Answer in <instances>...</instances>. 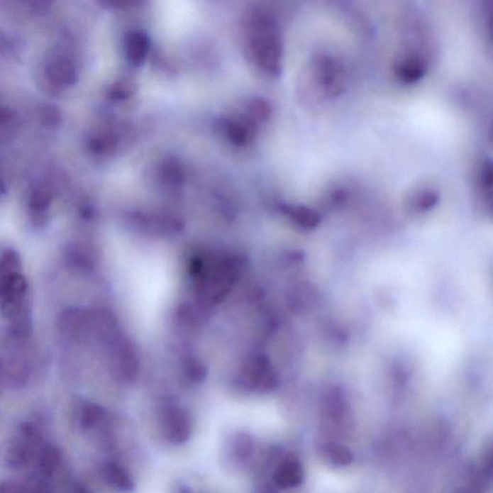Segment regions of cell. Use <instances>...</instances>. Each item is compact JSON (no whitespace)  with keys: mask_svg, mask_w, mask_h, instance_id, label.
Instances as JSON below:
<instances>
[{"mask_svg":"<svg viewBox=\"0 0 493 493\" xmlns=\"http://www.w3.org/2000/svg\"><path fill=\"white\" fill-rule=\"evenodd\" d=\"M250 50L258 66L269 74L282 72V42L279 26L271 16L257 12L250 18Z\"/></svg>","mask_w":493,"mask_h":493,"instance_id":"1","label":"cell"},{"mask_svg":"<svg viewBox=\"0 0 493 493\" xmlns=\"http://www.w3.org/2000/svg\"><path fill=\"white\" fill-rule=\"evenodd\" d=\"M304 98L312 104L338 98L346 89L344 67L333 56L317 55L312 58L304 78Z\"/></svg>","mask_w":493,"mask_h":493,"instance_id":"2","label":"cell"},{"mask_svg":"<svg viewBox=\"0 0 493 493\" xmlns=\"http://www.w3.org/2000/svg\"><path fill=\"white\" fill-rule=\"evenodd\" d=\"M41 441L42 432L39 426L32 421L23 422L18 436L11 438L4 446L2 462L11 470H24L37 456Z\"/></svg>","mask_w":493,"mask_h":493,"instance_id":"3","label":"cell"},{"mask_svg":"<svg viewBox=\"0 0 493 493\" xmlns=\"http://www.w3.org/2000/svg\"><path fill=\"white\" fill-rule=\"evenodd\" d=\"M162 429L170 443L182 444L192 435V422L187 412L182 409H171L164 414Z\"/></svg>","mask_w":493,"mask_h":493,"instance_id":"4","label":"cell"},{"mask_svg":"<svg viewBox=\"0 0 493 493\" xmlns=\"http://www.w3.org/2000/svg\"><path fill=\"white\" fill-rule=\"evenodd\" d=\"M428 69V62L422 56L416 55H401L395 61L394 74L401 82L412 84L424 77Z\"/></svg>","mask_w":493,"mask_h":493,"instance_id":"5","label":"cell"},{"mask_svg":"<svg viewBox=\"0 0 493 493\" xmlns=\"http://www.w3.org/2000/svg\"><path fill=\"white\" fill-rule=\"evenodd\" d=\"M304 472L300 462L295 457H287L274 474L275 484L279 489L299 486L303 481Z\"/></svg>","mask_w":493,"mask_h":493,"instance_id":"6","label":"cell"},{"mask_svg":"<svg viewBox=\"0 0 493 493\" xmlns=\"http://www.w3.org/2000/svg\"><path fill=\"white\" fill-rule=\"evenodd\" d=\"M150 50V40L143 31H131L125 39L126 58L131 64L139 66L147 57Z\"/></svg>","mask_w":493,"mask_h":493,"instance_id":"7","label":"cell"},{"mask_svg":"<svg viewBox=\"0 0 493 493\" xmlns=\"http://www.w3.org/2000/svg\"><path fill=\"white\" fill-rule=\"evenodd\" d=\"M38 471L45 479H50L60 467L62 452L53 444L44 445L38 452Z\"/></svg>","mask_w":493,"mask_h":493,"instance_id":"8","label":"cell"},{"mask_svg":"<svg viewBox=\"0 0 493 493\" xmlns=\"http://www.w3.org/2000/svg\"><path fill=\"white\" fill-rule=\"evenodd\" d=\"M48 74L51 82L60 86H70L75 80L74 64L66 56H56L48 67Z\"/></svg>","mask_w":493,"mask_h":493,"instance_id":"9","label":"cell"},{"mask_svg":"<svg viewBox=\"0 0 493 493\" xmlns=\"http://www.w3.org/2000/svg\"><path fill=\"white\" fill-rule=\"evenodd\" d=\"M102 474L104 479L111 486L122 492H129L134 489L133 480L129 475L128 471L118 465V463L109 462L102 466Z\"/></svg>","mask_w":493,"mask_h":493,"instance_id":"10","label":"cell"},{"mask_svg":"<svg viewBox=\"0 0 493 493\" xmlns=\"http://www.w3.org/2000/svg\"><path fill=\"white\" fill-rule=\"evenodd\" d=\"M284 210L291 219L304 228H314L319 225V215L314 210L309 209V207L288 206H284Z\"/></svg>","mask_w":493,"mask_h":493,"instance_id":"11","label":"cell"},{"mask_svg":"<svg viewBox=\"0 0 493 493\" xmlns=\"http://www.w3.org/2000/svg\"><path fill=\"white\" fill-rule=\"evenodd\" d=\"M439 195L430 188H422L414 192L409 199V206L416 212L429 211L438 204Z\"/></svg>","mask_w":493,"mask_h":493,"instance_id":"12","label":"cell"},{"mask_svg":"<svg viewBox=\"0 0 493 493\" xmlns=\"http://www.w3.org/2000/svg\"><path fill=\"white\" fill-rule=\"evenodd\" d=\"M60 328L65 338L77 339L82 335L84 319L77 311H65L60 318Z\"/></svg>","mask_w":493,"mask_h":493,"instance_id":"13","label":"cell"},{"mask_svg":"<svg viewBox=\"0 0 493 493\" xmlns=\"http://www.w3.org/2000/svg\"><path fill=\"white\" fill-rule=\"evenodd\" d=\"M225 131L228 138L236 145L247 144L252 138L253 133H254V131H253V128L250 126L249 123L238 120L226 122Z\"/></svg>","mask_w":493,"mask_h":493,"instance_id":"14","label":"cell"},{"mask_svg":"<svg viewBox=\"0 0 493 493\" xmlns=\"http://www.w3.org/2000/svg\"><path fill=\"white\" fill-rule=\"evenodd\" d=\"M21 274V260L17 250L8 249L0 257V282Z\"/></svg>","mask_w":493,"mask_h":493,"instance_id":"15","label":"cell"},{"mask_svg":"<svg viewBox=\"0 0 493 493\" xmlns=\"http://www.w3.org/2000/svg\"><path fill=\"white\" fill-rule=\"evenodd\" d=\"M233 456L239 460L249 459L255 449V441L246 433H237L231 443Z\"/></svg>","mask_w":493,"mask_h":493,"instance_id":"16","label":"cell"},{"mask_svg":"<svg viewBox=\"0 0 493 493\" xmlns=\"http://www.w3.org/2000/svg\"><path fill=\"white\" fill-rule=\"evenodd\" d=\"M104 409L95 404H86L80 414V425L83 430H91L104 421Z\"/></svg>","mask_w":493,"mask_h":493,"instance_id":"17","label":"cell"},{"mask_svg":"<svg viewBox=\"0 0 493 493\" xmlns=\"http://www.w3.org/2000/svg\"><path fill=\"white\" fill-rule=\"evenodd\" d=\"M247 109L250 117L255 118V121L267 120L272 113L270 104L260 99L250 101Z\"/></svg>","mask_w":493,"mask_h":493,"instance_id":"18","label":"cell"},{"mask_svg":"<svg viewBox=\"0 0 493 493\" xmlns=\"http://www.w3.org/2000/svg\"><path fill=\"white\" fill-rule=\"evenodd\" d=\"M137 85L131 78H123L118 80L112 87L111 96L116 99H126L133 95L136 91Z\"/></svg>","mask_w":493,"mask_h":493,"instance_id":"19","label":"cell"},{"mask_svg":"<svg viewBox=\"0 0 493 493\" xmlns=\"http://www.w3.org/2000/svg\"><path fill=\"white\" fill-rule=\"evenodd\" d=\"M480 183L486 192H492V165L489 159L484 160L480 171Z\"/></svg>","mask_w":493,"mask_h":493,"instance_id":"20","label":"cell"},{"mask_svg":"<svg viewBox=\"0 0 493 493\" xmlns=\"http://www.w3.org/2000/svg\"><path fill=\"white\" fill-rule=\"evenodd\" d=\"M331 460L338 465H347L351 462L352 457L348 450L343 448L341 446H336L331 449L330 452Z\"/></svg>","mask_w":493,"mask_h":493,"instance_id":"21","label":"cell"},{"mask_svg":"<svg viewBox=\"0 0 493 493\" xmlns=\"http://www.w3.org/2000/svg\"><path fill=\"white\" fill-rule=\"evenodd\" d=\"M17 487L14 484L1 482L0 483V493H16Z\"/></svg>","mask_w":493,"mask_h":493,"instance_id":"22","label":"cell"},{"mask_svg":"<svg viewBox=\"0 0 493 493\" xmlns=\"http://www.w3.org/2000/svg\"><path fill=\"white\" fill-rule=\"evenodd\" d=\"M255 493H277L276 487L270 484H264L257 487Z\"/></svg>","mask_w":493,"mask_h":493,"instance_id":"23","label":"cell"},{"mask_svg":"<svg viewBox=\"0 0 493 493\" xmlns=\"http://www.w3.org/2000/svg\"><path fill=\"white\" fill-rule=\"evenodd\" d=\"M31 493H53L52 490L50 489L48 486H45V484H38L36 487L33 490H32Z\"/></svg>","mask_w":493,"mask_h":493,"instance_id":"24","label":"cell"}]
</instances>
